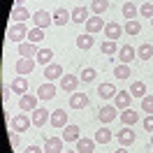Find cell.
<instances>
[{
	"label": "cell",
	"mask_w": 153,
	"mask_h": 153,
	"mask_svg": "<svg viewBox=\"0 0 153 153\" xmlns=\"http://www.w3.org/2000/svg\"><path fill=\"white\" fill-rule=\"evenodd\" d=\"M130 95L132 97H144L146 95V84H144V81H134L132 86H130Z\"/></svg>",
	"instance_id": "cell-34"
},
{
	"label": "cell",
	"mask_w": 153,
	"mask_h": 153,
	"mask_svg": "<svg viewBox=\"0 0 153 153\" xmlns=\"http://www.w3.org/2000/svg\"><path fill=\"white\" fill-rule=\"evenodd\" d=\"M116 137H118V144H121V146H130V144H134V139H137V134L132 132V128H130V125L121 128Z\"/></svg>",
	"instance_id": "cell-8"
},
{
	"label": "cell",
	"mask_w": 153,
	"mask_h": 153,
	"mask_svg": "<svg viewBox=\"0 0 153 153\" xmlns=\"http://www.w3.org/2000/svg\"><path fill=\"white\" fill-rule=\"evenodd\" d=\"M12 91H14L16 95H26V93H28V79H26V76H14Z\"/></svg>",
	"instance_id": "cell-25"
},
{
	"label": "cell",
	"mask_w": 153,
	"mask_h": 153,
	"mask_svg": "<svg viewBox=\"0 0 153 153\" xmlns=\"http://www.w3.org/2000/svg\"><path fill=\"white\" fill-rule=\"evenodd\" d=\"M72 21V12H67L65 7H58L53 10V26H65Z\"/></svg>",
	"instance_id": "cell-16"
},
{
	"label": "cell",
	"mask_w": 153,
	"mask_h": 153,
	"mask_svg": "<svg viewBox=\"0 0 153 153\" xmlns=\"http://www.w3.org/2000/svg\"><path fill=\"white\" fill-rule=\"evenodd\" d=\"M37 100H39L37 95H28V93H26V95H21V100H19V109L26 111V114H28V111H35V109H37Z\"/></svg>",
	"instance_id": "cell-9"
},
{
	"label": "cell",
	"mask_w": 153,
	"mask_h": 153,
	"mask_svg": "<svg viewBox=\"0 0 153 153\" xmlns=\"http://www.w3.org/2000/svg\"><path fill=\"white\" fill-rule=\"evenodd\" d=\"M39 53L37 44H33V42H21L19 44V56L21 58H35Z\"/></svg>",
	"instance_id": "cell-20"
},
{
	"label": "cell",
	"mask_w": 153,
	"mask_h": 153,
	"mask_svg": "<svg viewBox=\"0 0 153 153\" xmlns=\"http://www.w3.org/2000/svg\"><path fill=\"white\" fill-rule=\"evenodd\" d=\"M116 114H118V109H116L114 105H105L97 111V118H100V123H111L116 118Z\"/></svg>",
	"instance_id": "cell-10"
},
{
	"label": "cell",
	"mask_w": 153,
	"mask_h": 153,
	"mask_svg": "<svg viewBox=\"0 0 153 153\" xmlns=\"http://www.w3.org/2000/svg\"><path fill=\"white\" fill-rule=\"evenodd\" d=\"M130 102H132L130 91H118L116 97H114V107L116 109H130Z\"/></svg>",
	"instance_id": "cell-11"
},
{
	"label": "cell",
	"mask_w": 153,
	"mask_h": 153,
	"mask_svg": "<svg viewBox=\"0 0 153 153\" xmlns=\"http://www.w3.org/2000/svg\"><path fill=\"white\" fill-rule=\"evenodd\" d=\"M97 95L102 97V100H114L116 97V86L109 84V81H107V84H100V86H97Z\"/></svg>",
	"instance_id": "cell-23"
},
{
	"label": "cell",
	"mask_w": 153,
	"mask_h": 153,
	"mask_svg": "<svg viewBox=\"0 0 153 153\" xmlns=\"http://www.w3.org/2000/svg\"><path fill=\"white\" fill-rule=\"evenodd\" d=\"M23 2H26V0H16V5H23Z\"/></svg>",
	"instance_id": "cell-46"
},
{
	"label": "cell",
	"mask_w": 153,
	"mask_h": 153,
	"mask_svg": "<svg viewBox=\"0 0 153 153\" xmlns=\"http://www.w3.org/2000/svg\"><path fill=\"white\" fill-rule=\"evenodd\" d=\"M151 149H153V134H151Z\"/></svg>",
	"instance_id": "cell-48"
},
{
	"label": "cell",
	"mask_w": 153,
	"mask_h": 153,
	"mask_svg": "<svg viewBox=\"0 0 153 153\" xmlns=\"http://www.w3.org/2000/svg\"><path fill=\"white\" fill-rule=\"evenodd\" d=\"M125 33H128V35H139V33H142V23H139V21L137 19H132V21H125Z\"/></svg>",
	"instance_id": "cell-35"
},
{
	"label": "cell",
	"mask_w": 153,
	"mask_h": 153,
	"mask_svg": "<svg viewBox=\"0 0 153 153\" xmlns=\"http://www.w3.org/2000/svg\"><path fill=\"white\" fill-rule=\"evenodd\" d=\"M88 19H91V16H88V7L79 5V7L72 10V21H74V23H86Z\"/></svg>",
	"instance_id": "cell-27"
},
{
	"label": "cell",
	"mask_w": 153,
	"mask_h": 153,
	"mask_svg": "<svg viewBox=\"0 0 153 153\" xmlns=\"http://www.w3.org/2000/svg\"><path fill=\"white\" fill-rule=\"evenodd\" d=\"M42 151H44V149H39V146H28L23 153H42Z\"/></svg>",
	"instance_id": "cell-44"
},
{
	"label": "cell",
	"mask_w": 153,
	"mask_h": 153,
	"mask_svg": "<svg viewBox=\"0 0 153 153\" xmlns=\"http://www.w3.org/2000/svg\"><path fill=\"white\" fill-rule=\"evenodd\" d=\"M134 58H137V51H134V47H130V44H123V47L118 49V60L121 63H132Z\"/></svg>",
	"instance_id": "cell-18"
},
{
	"label": "cell",
	"mask_w": 153,
	"mask_h": 153,
	"mask_svg": "<svg viewBox=\"0 0 153 153\" xmlns=\"http://www.w3.org/2000/svg\"><path fill=\"white\" fill-rule=\"evenodd\" d=\"M100 51H102L105 56H111V53H116V51H118V44H116V42H111V39H105V42L100 44Z\"/></svg>",
	"instance_id": "cell-36"
},
{
	"label": "cell",
	"mask_w": 153,
	"mask_h": 153,
	"mask_svg": "<svg viewBox=\"0 0 153 153\" xmlns=\"http://www.w3.org/2000/svg\"><path fill=\"white\" fill-rule=\"evenodd\" d=\"M16 74L19 76H26V74H30L33 70H35V58H19L16 60Z\"/></svg>",
	"instance_id": "cell-6"
},
{
	"label": "cell",
	"mask_w": 153,
	"mask_h": 153,
	"mask_svg": "<svg viewBox=\"0 0 153 153\" xmlns=\"http://www.w3.org/2000/svg\"><path fill=\"white\" fill-rule=\"evenodd\" d=\"M28 33H30V28H26V23H12L10 28H7V39L21 44V42H26Z\"/></svg>",
	"instance_id": "cell-1"
},
{
	"label": "cell",
	"mask_w": 153,
	"mask_h": 153,
	"mask_svg": "<svg viewBox=\"0 0 153 153\" xmlns=\"http://www.w3.org/2000/svg\"><path fill=\"white\" fill-rule=\"evenodd\" d=\"M137 58L151 60V58H153V47H151V44H139V49H137Z\"/></svg>",
	"instance_id": "cell-33"
},
{
	"label": "cell",
	"mask_w": 153,
	"mask_h": 153,
	"mask_svg": "<svg viewBox=\"0 0 153 153\" xmlns=\"http://www.w3.org/2000/svg\"><path fill=\"white\" fill-rule=\"evenodd\" d=\"M70 107H72V109H84V107H88V95L74 91V93L70 95Z\"/></svg>",
	"instance_id": "cell-22"
},
{
	"label": "cell",
	"mask_w": 153,
	"mask_h": 153,
	"mask_svg": "<svg viewBox=\"0 0 153 153\" xmlns=\"http://www.w3.org/2000/svg\"><path fill=\"white\" fill-rule=\"evenodd\" d=\"M114 153H128V151H125V146H123V149H118V151H114Z\"/></svg>",
	"instance_id": "cell-45"
},
{
	"label": "cell",
	"mask_w": 153,
	"mask_h": 153,
	"mask_svg": "<svg viewBox=\"0 0 153 153\" xmlns=\"http://www.w3.org/2000/svg\"><path fill=\"white\" fill-rule=\"evenodd\" d=\"M42 39H44V28H30V33H28V42L37 44V42H42Z\"/></svg>",
	"instance_id": "cell-37"
},
{
	"label": "cell",
	"mask_w": 153,
	"mask_h": 153,
	"mask_svg": "<svg viewBox=\"0 0 153 153\" xmlns=\"http://www.w3.org/2000/svg\"><path fill=\"white\" fill-rule=\"evenodd\" d=\"M107 10H109V0H93L91 2V12L97 14V16H102Z\"/></svg>",
	"instance_id": "cell-32"
},
{
	"label": "cell",
	"mask_w": 153,
	"mask_h": 153,
	"mask_svg": "<svg viewBox=\"0 0 153 153\" xmlns=\"http://www.w3.org/2000/svg\"><path fill=\"white\" fill-rule=\"evenodd\" d=\"M10 125H12V130H14V132H26L30 125H33V118H28L26 114H16L10 121Z\"/></svg>",
	"instance_id": "cell-3"
},
{
	"label": "cell",
	"mask_w": 153,
	"mask_h": 153,
	"mask_svg": "<svg viewBox=\"0 0 153 153\" xmlns=\"http://www.w3.org/2000/svg\"><path fill=\"white\" fill-rule=\"evenodd\" d=\"M84 26H86V33H91V35H95V33H100V30H105V21L100 19V16H97V14H93V16H91V19L86 21V23H84Z\"/></svg>",
	"instance_id": "cell-13"
},
{
	"label": "cell",
	"mask_w": 153,
	"mask_h": 153,
	"mask_svg": "<svg viewBox=\"0 0 153 153\" xmlns=\"http://www.w3.org/2000/svg\"><path fill=\"white\" fill-rule=\"evenodd\" d=\"M76 151L79 153H93L95 151V139H91V137H79V139H76Z\"/></svg>",
	"instance_id": "cell-15"
},
{
	"label": "cell",
	"mask_w": 153,
	"mask_h": 153,
	"mask_svg": "<svg viewBox=\"0 0 153 153\" xmlns=\"http://www.w3.org/2000/svg\"><path fill=\"white\" fill-rule=\"evenodd\" d=\"M93 44H95V39H93V35H91V33H84V35H79V37H76V47L81 49V51L93 49Z\"/></svg>",
	"instance_id": "cell-28"
},
{
	"label": "cell",
	"mask_w": 153,
	"mask_h": 153,
	"mask_svg": "<svg viewBox=\"0 0 153 153\" xmlns=\"http://www.w3.org/2000/svg\"><path fill=\"white\" fill-rule=\"evenodd\" d=\"M95 76H97V72L93 70V67H84V70H81V74H79V79H81L84 84H91Z\"/></svg>",
	"instance_id": "cell-39"
},
{
	"label": "cell",
	"mask_w": 153,
	"mask_h": 153,
	"mask_svg": "<svg viewBox=\"0 0 153 153\" xmlns=\"http://www.w3.org/2000/svg\"><path fill=\"white\" fill-rule=\"evenodd\" d=\"M49 123L53 125V128H65V125H70L67 123V111L60 107V109H56V111H51V121Z\"/></svg>",
	"instance_id": "cell-14"
},
{
	"label": "cell",
	"mask_w": 153,
	"mask_h": 153,
	"mask_svg": "<svg viewBox=\"0 0 153 153\" xmlns=\"http://www.w3.org/2000/svg\"><path fill=\"white\" fill-rule=\"evenodd\" d=\"M79 137H81V130H79V125H65V128H63V139H65V142H76V139H79Z\"/></svg>",
	"instance_id": "cell-24"
},
{
	"label": "cell",
	"mask_w": 153,
	"mask_h": 153,
	"mask_svg": "<svg viewBox=\"0 0 153 153\" xmlns=\"http://www.w3.org/2000/svg\"><path fill=\"white\" fill-rule=\"evenodd\" d=\"M123 33H125V30L121 28L116 21H111V23H107V26H105V35H107V39H111V42H116Z\"/></svg>",
	"instance_id": "cell-21"
},
{
	"label": "cell",
	"mask_w": 153,
	"mask_h": 153,
	"mask_svg": "<svg viewBox=\"0 0 153 153\" xmlns=\"http://www.w3.org/2000/svg\"><path fill=\"white\" fill-rule=\"evenodd\" d=\"M33 114V125L35 128H44V123L51 121V111H49L47 107H37L35 111H30Z\"/></svg>",
	"instance_id": "cell-4"
},
{
	"label": "cell",
	"mask_w": 153,
	"mask_h": 153,
	"mask_svg": "<svg viewBox=\"0 0 153 153\" xmlns=\"http://www.w3.org/2000/svg\"><path fill=\"white\" fill-rule=\"evenodd\" d=\"M142 125H144V130H146V132H151V134H153V114L146 116V118L142 121Z\"/></svg>",
	"instance_id": "cell-42"
},
{
	"label": "cell",
	"mask_w": 153,
	"mask_h": 153,
	"mask_svg": "<svg viewBox=\"0 0 153 153\" xmlns=\"http://www.w3.org/2000/svg\"><path fill=\"white\" fill-rule=\"evenodd\" d=\"M139 14L146 16V19H153V2H144L142 7H139Z\"/></svg>",
	"instance_id": "cell-41"
},
{
	"label": "cell",
	"mask_w": 153,
	"mask_h": 153,
	"mask_svg": "<svg viewBox=\"0 0 153 153\" xmlns=\"http://www.w3.org/2000/svg\"><path fill=\"white\" fill-rule=\"evenodd\" d=\"M63 137H47L44 139V153H63Z\"/></svg>",
	"instance_id": "cell-7"
},
{
	"label": "cell",
	"mask_w": 153,
	"mask_h": 153,
	"mask_svg": "<svg viewBox=\"0 0 153 153\" xmlns=\"http://www.w3.org/2000/svg\"><path fill=\"white\" fill-rule=\"evenodd\" d=\"M118 118H121L123 125H130V128H132V125L139 121V114H137L134 109H123V114H118Z\"/></svg>",
	"instance_id": "cell-26"
},
{
	"label": "cell",
	"mask_w": 153,
	"mask_h": 153,
	"mask_svg": "<svg viewBox=\"0 0 153 153\" xmlns=\"http://www.w3.org/2000/svg\"><path fill=\"white\" fill-rule=\"evenodd\" d=\"M142 111L144 114H153V95H144L142 97Z\"/></svg>",
	"instance_id": "cell-40"
},
{
	"label": "cell",
	"mask_w": 153,
	"mask_h": 153,
	"mask_svg": "<svg viewBox=\"0 0 153 153\" xmlns=\"http://www.w3.org/2000/svg\"><path fill=\"white\" fill-rule=\"evenodd\" d=\"M33 23L35 28H44L47 30L51 23H53V12H47V10H37L33 14Z\"/></svg>",
	"instance_id": "cell-2"
},
{
	"label": "cell",
	"mask_w": 153,
	"mask_h": 153,
	"mask_svg": "<svg viewBox=\"0 0 153 153\" xmlns=\"http://www.w3.org/2000/svg\"><path fill=\"white\" fill-rule=\"evenodd\" d=\"M56 93H58V88H56V84H53V81H44V84L37 88V97L42 100V102L53 100V97H56Z\"/></svg>",
	"instance_id": "cell-5"
},
{
	"label": "cell",
	"mask_w": 153,
	"mask_h": 153,
	"mask_svg": "<svg viewBox=\"0 0 153 153\" xmlns=\"http://www.w3.org/2000/svg\"><path fill=\"white\" fill-rule=\"evenodd\" d=\"M130 74H132V72H130V67L125 65V63H118V65L114 67V76H118V79H128Z\"/></svg>",
	"instance_id": "cell-38"
},
{
	"label": "cell",
	"mask_w": 153,
	"mask_h": 153,
	"mask_svg": "<svg viewBox=\"0 0 153 153\" xmlns=\"http://www.w3.org/2000/svg\"><path fill=\"white\" fill-rule=\"evenodd\" d=\"M63 153H79V151H63Z\"/></svg>",
	"instance_id": "cell-47"
},
{
	"label": "cell",
	"mask_w": 153,
	"mask_h": 153,
	"mask_svg": "<svg viewBox=\"0 0 153 153\" xmlns=\"http://www.w3.org/2000/svg\"><path fill=\"white\" fill-rule=\"evenodd\" d=\"M44 76H47V81H56V79L60 81V79H63L65 74H63V67H60V65L51 63V65L44 67Z\"/></svg>",
	"instance_id": "cell-19"
},
{
	"label": "cell",
	"mask_w": 153,
	"mask_h": 153,
	"mask_svg": "<svg viewBox=\"0 0 153 153\" xmlns=\"http://www.w3.org/2000/svg\"><path fill=\"white\" fill-rule=\"evenodd\" d=\"M93 139H95L97 144H109L111 139H114V132H111L109 128H100V130L95 132V137H93Z\"/></svg>",
	"instance_id": "cell-30"
},
{
	"label": "cell",
	"mask_w": 153,
	"mask_h": 153,
	"mask_svg": "<svg viewBox=\"0 0 153 153\" xmlns=\"http://www.w3.org/2000/svg\"><path fill=\"white\" fill-rule=\"evenodd\" d=\"M35 60H37L39 65H51V60H53V49H49V47L39 49V53L35 56Z\"/></svg>",
	"instance_id": "cell-29"
},
{
	"label": "cell",
	"mask_w": 153,
	"mask_h": 153,
	"mask_svg": "<svg viewBox=\"0 0 153 153\" xmlns=\"http://www.w3.org/2000/svg\"><path fill=\"white\" fill-rule=\"evenodd\" d=\"M151 26H153V19H151Z\"/></svg>",
	"instance_id": "cell-49"
},
{
	"label": "cell",
	"mask_w": 153,
	"mask_h": 153,
	"mask_svg": "<svg viewBox=\"0 0 153 153\" xmlns=\"http://www.w3.org/2000/svg\"><path fill=\"white\" fill-rule=\"evenodd\" d=\"M30 19H33V14H30L23 5H16V7L12 10V21H14V23H23V21H30Z\"/></svg>",
	"instance_id": "cell-17"
},
{
	"label": "cell",
	"mask_w": 153,
	"mask_h": 153,
	"mask_svg": "<svg viewBox=\"0 0 153 153\" xmlns=\"http://www.w3.org/2000/svg\"><path fill=\"white\" fill-rule=\"evenodd\" d=\"M79 81H81V79H79L76 74H65L63 79H60V88H63L65 93H74L76 86H79Z\"/></svg>",
	"instance_id": "cell-12"
},
{
	"label": "cell",
	"mask_w": 153,
	"mask_h": 153,
	"mask_svg": "<svg viewBox=\"0 0 153 153\" xmlns=\"http://www.w3.org/2000/svg\"><path fill=\"white\" fill-rule=\"evenodd\" d=\"M10 144H12V149L19 146V134H16V132H10Z\"/></svg>",
	"instance_id": "cell-43"
},
{
	"label": "cell",
	"mask_w": 153,
	"mask_h": 153,
	"mask_svg": "<svg viewBox=\"0 0 153 153\" xmlns=\"http://www.w3.org/2000/svg\"><path fill=\"white\" fill-rule=\"evenodd\" d=\"M121 14L125 16V21L137 19V5H134V2H123V7H121Z\"/></svg>",
	"instance_id": "cell-31"
}]
</instances>
